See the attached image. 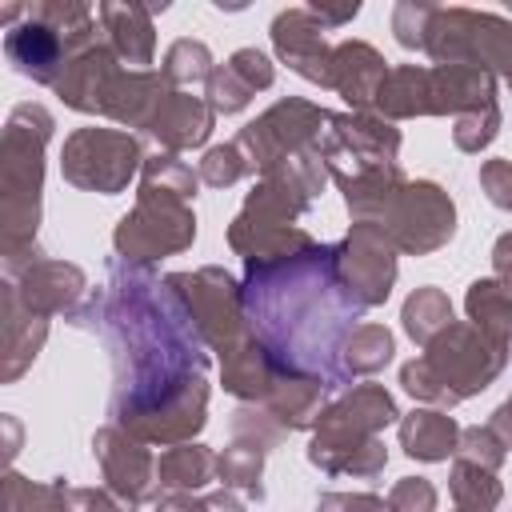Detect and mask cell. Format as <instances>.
<instances>
[{
  "mask_svg": "<svg viewBox=\"0 0 512 512\" xmlns=\"http://www.w3.org/2000/svg\"><path fill=\"white\" fill-rule=\"evenodd\" d=\"M72 320L112 352V424L144 444H188L208 424V344L156 280L152 264L112 256L108 284Z\"/></svg>",
  "mask_w": 512,
  "mask_h": 512,
  "instance_id": "6da1fadb",
  "label": "cell"
},
{
  "mask_svg": "<svg viewBox=\"0 0 512 512\" xmlns=\"http://www.w3.org/2000/svg\"><path fill=\"white\" fill-rule=\"evenodd\" d=\"M244 316L248 332L288 372L320 376L344 388L340 352L364 308L336 276V244H312L284 260L244 264Z\"/></svg>",
  "mask_w": 512,
  "mask_h": 512,
  "instance_id": "7a4b0ae2",
  "label": "cell"
},
{
  "mask_svg": "<svg viewBox=\"0 0 512 512\" xmlns=\"http://www.w3.org/2000/svg\"><path fill=\"white\" fill-rule=\"evenodd\" d=\"M328 164L320 156V148H308L268 172H260V180L252 184V192L244 196L240 212L228 224V248L236 256L248 260H284L296 256L304 248H312L316 240L296 224L312 200L324 192L328 184Z\"/></svg>",
  "mask_w": 512,
  "mask_h": 512,
  "instance_id": "3957f363",
  "label": "cell"
},
{
  "mask_svg": "<svg viewBox=\"0 0 512 512\" xmlns=\"http://www.w3.org/2000/svg\"><path fill=\"white\" fill-rule=\"evenodd\" d=\"M52 112L44 104H16L4 120L0 140V260L4 280H16L36 260H44L40 232V192H44V148L52 140Z\"/></svg>",
  "mask_w": 512,
  "mask_h": 512,
  "instance_id": "277c9868",
  "label": "cell"
},
{
  "mask_svg": "<svg viewBox=\"0 0 512 512\" xmlns=\"http://www.w3.org/2000/svg\"><path fill=\"white\" fill-rule=\"evenodd\" d=\"M400 408L384 384H356L340 392L316 420L308 440V464L324 476H356L372 480L388 464V448L380 432L400 424Z\"/></svg>",
  "mask_w": 512,
  "mask_h": 512,
  "instance_id": "5b68a950",
  "label": "cell"
},
{
  "mask_svg": "<svg viewBox=\"0 0 512 512\" xmlns=\"http://www.w3.org/2000/svg\"><path fill=\"white\" fill-rule=\"evenodd\" d=\"M508 364V344L484 336L468 320H452L424 356L400 364V384L412 400L428 408H456L460 400L480 396Z\"/></svg>",
  "mask_w": 512,
  "mask_h": 512,
  "instance_id": "8992f818",
  "label": "cell"
},
{
  "mask_svg": "<svg viewBox=\"0 0 512 512\" xmlns=\"http://www.w3.org/2000/svg\"><path fill=\"white\" fill-rule=\"evenodd\" d=\"M168 296L180 304L196 336L208 344V352L224 356L248 336V316H244V284L224 272L220 264H204L192 272H168L164 276Z\"/></svg>",
  "mask_w": 512,
  "mask_h": 512,
  "instance_id": "52a82bcc",
  "label": "cell"
},
{
  "mask_svg": "<svg viewBox=\"0 0 512 512\" xmlns=\"http://www.w3.org/2000/svg\"><path fill=\"white\" fill-rule=\"evenodd\" d=\"M424 52L432 64H476L492 76H512V20L476 8H432Z\"/></svg>",
  "mask_w": 512,
  "mask_h": 512,
  "instance_id": "ba28073f",
  "label": "cell"
},
{
  "mask_svg": "<svg viewBox=\"0 0 512 512\" xmlns=\"http://www.w3.org/2000/svg\"><path fill=\"white\" fill-rule=\"evenodd\" d=\"M196 240V212L192 200H180L160 188H136V208L120 216L112 232V248L128 264H156L192 248Z\"/></svg>",
  "mask_w": 512,
  "mask_h": 512,
  "instance_id": "9c48e42d",
  "label": "cell"
},
{
  "mask_svg": "<svg viewBox=\"0 0 512 512\" xmlns=\"http://www.w3.org/2000/svg\"><path fill=\"white\" fill-rule=\"evenodd\" d=\"M144 144L140 136L124 128H76L60 148V172L80 192L116 196L132 184V176L144 168Z\"/></svg>",
  "mask_w": 512,
  "mask_h": 512,
  "instance_id": "30bf717a",
  "label": "cell"
},
{
  "mask_svg": "<svg viewBox=\"0 0 512 512\" xmlns=\"http://www.w3.org/2000/svg\"><path fill=\"white\" fill-rule=\"evenodd\" d=\"M376 228L396 244V252L428 256L456 236V204L432 180H404L376 216Z\"/></svg>",
  "mask_w": 512,
  "mask_h": 512,
  "instance_id": "8fae6325",
  "label": "cell"
},
{
  "mask_svg": "<svg viewBox=\"0 0 512 512\" xmlns=\"http://www.w3.org/2000/svg\"><path fill=\"white\" fill-rule=\"evenodd\" d=\"M324 124H328V108L300 100V96H284L272 108H264L256 120H248L236 132V144L244 148V156L252 160L256 172H268V168L316 148Z\"/></svg>",
  "mask_w": 512,
  "mask_h": 512,
  "instance_id": "7c38bea8",
  "label": "cell"
},
{
  "mask_svg": "<svg viewBox=\"0 0 512 512\" xmlns=\"http://www.w3.org/2000/svg\"><path fill=\"white\" fill-rule=\"evenodd\" d=\"M328 176H360L368 168L396 164L400 128L380 112H328V124L316 140Z\"/></svg>",
  "mask_w": 512,
  "mask_h": 512,
  "instance_id": "4fadbf2b",
  "label": "cell"
},
{
  "mask_svg": "<svg viewBox=\"0 0 512 512\" xmlns=\"http://www.w3.org/2000/svg\"><path fill=\"white\" fill-rule=\"evenodd\" d=\"M336 276L364 312L384 304L396 284V244L376 224H352L336 244Z\"/></svg>",
  "mask_w": 512,
  "mask_h": 512,
  "instance_id": "5bb4252c",
  "label": "cell"
},
{
  "mask_svg": "<svg viewBox=\"0 0 512 512\" xmlns=\"http://www.w3.org/2000/svg\"><path fill=\"white\" fill-rule=\"evenodd\" d=\"M152 444L136 440L132 432H124L120 424H104L92 436V456L100 464L104 488L116 492L128 504H148L160 492V476H156V456L148 452Z\"/></svg>",
  "mask_w": 512,
  "mask_h": 512,
  "instance_id": "9a60e30c",
  "label": "cell"
},
{
  "mask_svg": "<svg viewBox=\"0 0 512 512\" xmlns=\"http://www.w3.org/2000/svg\"><path fill=\"white\" fill-rule=\"evenodd\" d=\"M324 24L304 8H284L272 20V48L280 64H288L300 80L316 88H332V44L324 40Z\"/></svg>",
  "mask_w": 512,
  "mask_h": 512,
  "instance_id": "2e32d148",
  "label": "cell"
},
{
  "mask_svg": "<svg viewBox=\"0 0 512 512\" xmlns=\"http://www.w3.org/2000/svg\"><path fill=\"white\" fill-rule=\"evenodd\" d=\"M80 52L84 48H76L64 32H56L52 24L36 20L32 12L16 28L4 32V56H8V64L20 76H28L36 84H48V88L60 80V72L68 68V60L80 56Z\"/></svg>",
  "mask_w": 512,
  "mask_h": 512,
  "instance_id": "e0dca14e",
  "label": "cell"
},
{
  "mask_svg": "<svg viewBox=\"0 0 512 512\" xmlns=\"http://www.w3.org/2000/svg\"><path fill=\"white\" fill-rule=\"evenodd\" d=\"M12 284H16V296L24 300V308L44 316V320L48 316H72L88 296L84 268L72 260H48V256L36 260L28 272H20Z\"/></svg>",
  "mask_w": 512,
  "mask_h": 512,
  "instance_id": "ac0fdd59",
  "label": "cell"
},
{
  "mask_svg": "<svg viewBox=\"0 0 512 512\" xmlns=\"http://www.w3.org/2000/svg\"><path fill=\"white\" fill-rule=\"evenodd\" d=\"M212 124H216V112L208 108L204 96H192V92H180V88H168L156 104V112L148 116L144 124V136L160 144V152H192L200 144H208L212 136Z\"/></svg>",
  "mask_w": 512,
  "mask_h": 512,
  "instance_id": "d6986e66",
  "label": "cell"
},
{
  "mask_svg": "<svg viewBox=\"0 0 512 512\" xmlns=\"http://www.w3.org/2000/svg\"><path fill=\"white\" fill-rule=\"evenodd\" d=\"M120 68L124 64L112 52V44L100 40V44H92L80 56L68 60V68L60 72V80L52 84V92L64 100V108L84 112V116H100L104 112V96H108V88H112V80H116Z\"/></svg>",
  "mask_w": 512,
  "mask_h": 512,
  "instance_id": "ffe728a7",
  "label": "cell"
},
{
  "mask_svg": "<svg viewBox=\"0 0 512 512\" xmlns=\"http://www.w3.org/2000/svg\"><path fill=\"white\" fill-rule=\"evenodd\" d=\"M0 328H4L0 380L12 384V380H20L32 368V360L40 356V348L48 340V320L24 308V300L16 296V284L12 280L0 284Z\"/></svg>",
  "mask_w": 512,
  "mask_h": 512,
  "instance_id": "44dd1931",
  "label": "cell"
},
{
  "mask_svg": "<svg viewBox=\"0 0 512 512\" xmlns=\"http://www.w3.org/2000/svg\"><path fill=\"white\" fill-rule=\"evenodd\" d=\"M496 104V76L476 64L428 68V116H468Z\"/></svg>",
  "mask_w": 512,
  "mask_h": 512,
  "instance_id": "7402d4cb",
  "label": "cell"
},
{
  "mask_svg": "<svg viewBox=\"0 0 512 512\" xmlns=\"http://www.w3.org/2000/svg\"><path fill=\"white\" fill-rule=\"evenodd\" d=\"M388 76V60L368 40L332 44V92L344 96L348 112H376V92Z\"/></svg>",
  "mask_w": 512,
  "mask_h": 512,
  "instance_id": "603a6c76",
  "label": "cell"
},
{
  "mask_svg": "<svg viewBox=\"0 0 512 512\" xmlns=\"http://www.w3.org/2000/svg\"><path fill=\"white\" fill-rule=\"evenodd\" d=\"M100 32L120 56L124 68H148L156 56V28H152V8L148 4H96Z\"/></svg>",
  "mask_w": 512,
  "mask_h": 512,
  "instance_id": "cb8c5ba5",
  "label": "cell"
},
{
  "mask_svg": "<svg viewBox=\"0 0 512 512\" xmlns=\"http://www.w3.org/2000/svg\"><path fill=\"white\" fill-rule=\"evenodd\" d=\"M324 396H328V384H324L320 376L280 368L272 392H268L260 404L272 412V420H276L284 432H308V428H316L320 412L328 408Z\"/></svg>",
  "mask_w": 512,
  "mask_h": 512,
  "instance_id": "d4e9b609",
  "label": "cell"
},
{
  "mask_svg": "<svg viewBox=\"0 0 512 512\" xmlns=\"http://www.w3.org/2000/svg\"><path fill=\"white\" fill-rule=\"evenodd\" d=\"M280 376V364L268 356V348L248 332L232 352L220 356V384L240 404H260Z\"/></svg>",
  "mask_w": 512,
  "mask_h": 512,
  "instance_id": "484cf974",
  "label": "cell"
},
{
  "mask_svg": "<svg viewBox=\"0 0 512 512\" xmlns=\"http://www.w3.org/2000/svg\"><path fill=\"white\" fill-rule=\"evenodd\" d=\"M168 92V80L164 72H152V68H120L108 96H104V112L108 120L124 124V128H140L148 124V116L156 112L160 96Z\"/></svg>",
  "mask_w": 512,
  "mask_h": 512,
  "instance_id": "4316f807",
  "label": "cell"
},
{
  "mask_svg": "<svg viewBox=\"0 0 512 512\" xmlns=\"http://www.w3.org/2000/svg\"><path fill=\"white\" fill-rule=\"evenodd\" d=\"M396 432H400V448L424 464H440L456 456V444H460V424L444 408H412L400 416Z\"/></svg>",
  "mask_w": 512,
  "mask_h": 512,
  "instance_id": "83f0119b",
  "label": "cell"
},
{
  "mask_svg": "<svg viewBox=\"0 0 512 512\" xmlns=\"http://www.w3.org/2000/svg\"><path fill=\"white\" fill-rule=\"evenodd\" d=\"M156 476H160L164 492H196L208 480H216V452L208 444H200V440L172 444V448L160 452Z\"/></svg>",
  "mask_w": 512,
  "mask_h": 512,
  "instance_id": "f1b7e54d",
  "label": "cell"
},
{
  "mask_svg": "<svg viewBox=\"0 0 512 512\" xmlns=\"http://www.w3.org/2000/svg\"><path fill=\"white\" fill-rule=\"evenodd\" d=\"M464 312H468V324H476L484 336L512 344V288L500 276L472 280L464 296Z\"/></svg>",
  "mask_w": 512,
  "mask_h": 512,
  "instance_id": "f546056e",
  "label": "cell"
},
{
  "mask_svg": "<svg viewBox=\"0 0 512 512\" xmlns=\"http://www.w3.org/2000/svg\"><path fill=\"white\" fill-rule=\"evenodd\" d=\"M396 352V340L384 324H356L352 336L344 340V352H340V376L344 384H352L356 376H376Z\"/></svg>",
  "mask_w": 512,
  "mask_h": 512,
  "instance_id": "4dcf8cb0",
  "label": "cell"
},
{
  "mask_svg": "<svg viewBox=\"0 0 512 512\" xmlns=\"http://www.w3.org/2000/svg\"><path fill=\"white\" fill-rule=\"evenodd\" d=\"M400 324H404V332H408L412 344L428 348V344L452 324V300H448V292L436 288V284L416 288V292L404 300V308H400Z\"/></svg>",
  "mask_w": 512,
  "mask_h": 512,
  "instance_id": "1f68e13d",
  "label": "cell"
},
{
  "mask_svg": "<svg viewBox=\"0 0 512 512\" xmlns=\"http://www.w3.org/2000/svg\"><path fill=\"white\" fill-rule=\"evenodd\" d=\"M264 448L260 444H252V440H232L220 456H216V480L224 484V488H232V492H244V496H252V500H260L264 496Z\"/></svg>",
  "mask_w": 512,
  "mask_h": 512,
  "instance_id": "d6a6232c",
  "label": "cell"
},
{
  "mask_svg": "<svg viewBox=\"0 0 512 512\" xmlns=\"http://www.w3.org/2000/svg\"><path fill=\"white\" fill-rule=\"evenodd\" d=\"M68 484L64 480H28L20 472H4L0 512H64Z\"/></svg>",
  "mask_w": 512,
  "mask_h": 512,
  "instance_id": "836d02e7",
  "label": "cell"
},
{
  "mask_svg": "<svg viewBox=\"0 0 512 512\" xmlns=\"http://www.w3.org/2000/svg\"><path fill=\"white\" fill-rule=\"evenodd\" d=\"M160 72H164L168 88L188 92V88H196V84H208V76L216 72V64H212V52H208V44H204V40L180 36V40H172V44H168Z\"/></svg>",
  "mask_w": 512,
  "mask_h": 512,
  "instance_id": "e575fe53",
  "label": "cell"
},
{
  "mask_svg": "<svg viewBox=\"0 0 512 512\" xmlns=\"http://www.w3.org/2000/svg\"><path fill=\"white\" fill-rule=\"evenodd\" d=\"M448 492H452L456 508H472V512H492L504 500V488H500L496 472H488L480 464H468V460H456L452 464Z\"/></svg>",
  "mask_w": 512,
  "mask_h": 512,
  "instance_id": "d590c367",
  "label": "cell"
},
{
  "mask_svg": "<svg viewBox=\"0 0 512 512\" xmlns=\"http://www.w3.org/2000/svg\"><path fill=\"white\" fill-rule=\"evenodd\" d=\"M140 184L144 188H160V192H172L180 200H196V188H200V172H192L180 156L172 152H156L144 160L140 168Z\"/></svg>",
  "mask_w": 512,
  "mask_h": 512,
  "instance_id": "8d00e7d4",
  "label": "cell"
},
{
  "mask_svg": "<svg viewBox=\"0 0 512 512\" xmlns=\"http://www.w3.org/2000/svg\"><path fill=\"white\" fill-rule=\"evenodd\" d=\"M196 172H200V184H208V188H232L236 180L252 176L256 168H252V160L244 156V148L232 140V144H212V148L204 152V160L196 164Z\"/></svg>",
  "mask_w": 512,
  "mask_h": 512,
  "instance_id": "74e56055",
  "label": "cell"
},
{
  "mask_svg": "<svg viewBox=\"0 0 512 512\" xmlns=\"http://www.w3.org/2000/svg\"><path fill=\"white\" fill-rule=\"evenodd\" d=\"M232 440H252L264 452H272V448H280L288 440V432L272 420V412L264 404H240L232 412Z\"/></svg>",
  "mask_w": 512,
  "mask_h": 512,
  "instance_id": "f35d334b",
  "label": "cell"
},
{
  "mask_svg": "<svg viewBox=\"0 0 512 512\" xmlns=\"http://www.w3.org/2000/svg\"><path fill=\"white\" fill-rule=\"evenodd\" d=\"M252 96H256V92H252L228 64H216V72H212L208 84H204V100H208V108H212L216 116H236V112H244Z\"/></svg>",
  "mask_w": 512,
  "mask_h": 512,
  "instance_id": "ab89813d",
  "label": "cell"
},
{
  "mask_svg": "<svg viewBox=\"0 0 512 512\" xmlns=\"http://www.w3.org/2000/svg\"><path fill=\"white\" fill-rule=\"evenodd\" d=\"M500 136V104L492 108H480V112H468V116H456V128H452V144L460 152H484L492 140Z\"/></svg>",
  "mask_w": 512,
  "mask_h": 512,
  "instance_id": "60d3db41",
  "label": "cell"
},
{
  "mask_svg": "<svg viewBox=\"0 0 512 512\" xmlns=\"http://www.w3.org/2000/svg\"><path fill=\"white\" fill-rule=\"evenodd\" d=\"M456 460H468V464H480V468L496 472V468L508 460V448L496 440V432H492L488 424H472V428H460Z\"/></svg>",
  "mask_w": 512,
  "mask_h": 512,
  "instance_id": "b9f144b4",
  "label": "cell"
},
{
  "mask_svg": "<svg viewBox=\"0 0 512 512\" xmlns=\"http://www.w3.org/2000/svg\"><path fill=\"white\" fill-rule=\"evenodd\" d=\"M436 4L424 0H400L392 8V32L400 40V48H420L424 52V36H428V20H432Z\"/></svg>",
  "mask_w": 512,
  "mask_h": 512,
  "instance_id": "7bdbcfd3",
  "label": "cell"
},
{
  "mask_svg": "<svg viewBox=\"0 0 512 512\" xmlns=\"http://www.w3.org/2000/svg\"><path fill=\"white\" fill-rule=\"evenodd\" d=\"M436 504H440L436 484L424 476H404L388 492V512H436Z\"/></svg>",
  "mask_w": 512,
  "mask_h": 512,
  "instance_id": "ee69618b",
  "label": "cell"
},
{
  "mask_svg": "<svg viewBox=\"0 0 512 512\" xmlns=\"http://www.w3.org/2000/svg\"><path fill=\"white\" fill-rule=\"evenodd\" d=\"M228 68H232L252 92H264V88H272V80H276V64H272L260 48H236V52L228 56Z\"/></svg>",
  "mask_w": 512,
  "mask_h": 512,
  "instance_id": "f6af8a7d",
  "label": "cell"
},
{
  "mask_svg": "<svg viewBox=\"0 0 512 512\" xmlns=\"http://www.w3.org/2000/svg\"><path fill=\"white\" fill-rule=\"evenodd\" d=\"M480 188L500 212H512V160H484L480 164Z\"/></svg>",
  "mask_w": 512,
  "mask_h": 512,
  "instance_id": "bcb514c9",
  "label": "cell"
},
{
  "mask_svg": "<svg viewBox=\"0 0 512 512\" xmlns=\"http://www.w3.org/2000/svg\"><path fill=\"white\" fill-rule=\"evenodd\" d=\"M64 512H136V504L120 500L108 488H68Z\"/></svg>",
  "mask_w": 512,
  "mask_h": 512,
  "instance_id": "7dc6e473",
  "label": "cell"
},
{
  "mask_svg": "<svg viewBox=\"0 0 512 512\" xmlns=\"http://www.w3.org/2000/svg\"><path fill=\"white\" fill-rule=\"evenodd\" d=\"M316 512H388V500L376 492H320Z\"/></svg>",
  "mask_w": 512,
  "mask_h": 512,
  "instance_id": "c3c4849f",
  "label": "cell"
},
{
  "mask_svg": "<svg viewBox=\"0 0 512 512\" xmlns=\"http://www.w3.org/2000/svg\"><path fill=\"white\" fill-rule=\"evenodd\" d=\"M308 12L332 32V28H344L360 12V0H348V4H324V0H316V4H308Z\"/></svg>",
  "mask_w": 512,
  "mask_h": 512,
  "instance_id": "681fc988",
  "label": "cell"
},
{
  "mask_svg": "<svg viewBox=\"0 0 512 512\" xmlns=\"http://www.w3.org/2000/svg\"><path fill=\"white\" fill-rule=\"evenodd\" d=\"M492 268H496V276L512 288V232L496 236V244H492Z\"/></svg>",
  "mask_w": 512,
  "mask_h": 512,
  "instance_id": "f907efd6",
  "label": "cell"
},
{
  "mask_svg": "<svg viewBox=\"0 0 512 512\" xmlns=\"http://www.w3.org/2000/svg\"><path fill=\"white\" fill-rule=\"evenodd\" d=\"M488 428H492V432H496V440L512 452V396H508L504 404H496V412L488 416Z\"/></svg>",
  "mask_w": 512,
  "mask_h": 512,
  "instance_id": "816d5d0a",
  "label": "cell"
},
{
  "mask_svg": "<svg viewBox=\"0 0 512 512\" xmlns=\"http://www.w3.org/2000/svg\"><path fill=\"white\" fill-rule=\"evenodd\" d=\"M156 512H208V508L192 492H168L164 500H156Z\"/></svg>",
  "mask_w": 512,
  "mask_h": 512,
  "instance_id": "f5cc1de1",
  "label": "cell"
},
{
  "mask_svg": "<svg viewBox=\"0 0 512 512\" xmlns=\"http://www.w3.org/2000/svg\"><path fill=\"white\" fill-rule=\"evenodd\" d=\"M204 508H208V512H248V508H244V500H240L232 488L208 492V496H204Z\"/></svg>",
  "mask_w": 512,
  "mask_h": 512,
  "instance_id": "db71d44e",
  "label": "cell"
},
{
  "mask_svg": "<svg viewBox=\"0 0 512 512\" xmlns=\"http://www.w3.org/2000/svg\"><path fill=\"white\" fill-rule=\"evenodd\" d=\"M4 428H8V448H4V460L12 464V460H16V452H20V448H16V440H20V424H16L12 416H4Z\"/></svg>",
  "mask_w": 512,
  "mask_h": 512,
  "instance_id": "11a10c76",
  "label": "cell"
},
{
  "mask_svg": "<svg viewBox=\"0 0 512 512\" xmlns=\"http://www.w3.org/2000/svg\"><path fill=\"white\" fill-rule=\"evenodd\" d=\"M452 512H472V508H452Z\"/></svg>",
  "mask_w": 512,
  "mask_h": 512,
  "instance_id": "9f6ffc18",
  "label": "cell"
},
{
  "mask_svg": "<svg viewBox=\"0 0 512 512\" xmlns=\"http://www.w3.org/2000/svg\"><path fill=\"white\" fill-rule=\"evenodd\" d=\"M504 84H508V92H512V76H508V80H504Z\"/></svg>",
  "mask_w": 512,
  "mask_h": 512,
  "instance_id": "6f0895ef",
  "label": "cell"
}]
</instances>
